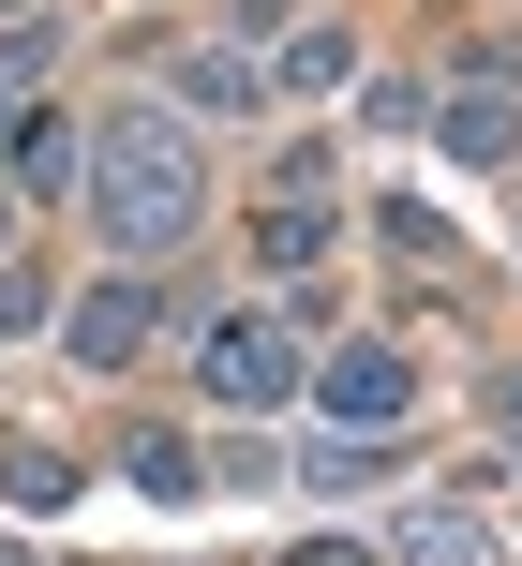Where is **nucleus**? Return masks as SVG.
I'll return each mask as SVG.
<instances>
[{
  "label": "nucleus",
  "mask_w": 522,
  "mask_h": 566,
  "mask_svg": "<svg viewBox=\"0 0 522 566\" xmlns=\"http://www.w3.org/2000/svg\"><path fill=\"white\" fill-rule=\"evenodd\" d=\"M75 195H90V224H105L119 254H179V239L209 224V149H195L179 105H105Z\"/></svg>",
  "instance_id": "f257e3e1"
},
{
  "label": "nucleus",
  "mask_w": 522,
  "mask_h": 566,
  "mask_svg": "<svg viewBox=\"0 0 522 566\" xmlns=\"http://www.w3.org/2000/svg\"><path fill=\"white\" fill-rule=\"evenodd\" d=\"M195 388L209 402H299V328L284 313H209L195 328Z\"/></svg>",
  "instance_id": "f03ea898"
},
{
  "label": "nucleus",
  "mask_w": 522,
  "mask_h": 566,
  "mask_svg": "<svg viewBox=\"0 0 522 566\" xmlns=\"http://www.w3.org/2000/svg\"><path fill=\"white\" fill-rule=\"evenodd\" d=\"M299 388H314L328 432H404V418H418V358H404V343H344V358L299 373Z\"/></svg>",
  "instance_id": "7ed1b4c3"
},
{
  "label": "nucleus",
  "mask_w": 522,
  "mask_h": 566,
  "mask_svg": "<svg viewBox=\"0 0 522 566\" xmlns=\"http://www.w3.org/2000/svg\"><path fill=\"white\" fill-rule=\"evenodd\" d=\"M149 328H165V283H90V298L60 313V343H75L90 373H119V358H135Z\"/></svg>",
  "instance_id": "20e7f679"
},
{
  "label": "nucleus",
  "mask_w": 522,
  "mask_h": 566,
  "mask_svg": "<svg viewBox=\"0 0 522 566\" xmlns=\"http://www.w3.org/2000/svg\"><path fill=\"white\" fill-rule=\"evenodd\" d=\"M0 179H15V195H75V179H90V135L60 105H15V119H0Z\"/></svg>",
  "instance_id": "39448f33"
},
{
  "label": "nucleus",
  "mask_w": 522,
  "mask_h": 566,
  "mask_svg": "<svg viewBox=\"0 0 522 566\" xmlns=\"http://www.w3.org/2000/svg\"><path fill=\"white\" fill-rule=\"evenodd\" d=\"M434 149H448V165H522V90H463V75H448Z\"/></svg>",
  "instance_id": "423d86ee"
},
{
  "label": "nucleus",
  "mask_w": 522,
  "mask_h": 566,
  "mask_svg": "<svg viewBox=\"0 0 522 566\" xmlns=\"http://www.w3.org/2000/svg\"><path fill=\"white\" fill-rule=\"evenodd\" d=\"M388 566H508V537H493V522H463V507H434V492H418V507L388 522Z\"/></svg>",
  "instance_id": "0eeeda50"
},
{
  "label": "nucleus",
  "mask_w": 522,
  "mask_h": 566,
  "mask_svg": "<svg viewBox=\"0 0 522 566\" xmlns=\"http://www.w3.org/2000/svg\"><path fill=\"white\" fill-rule=\"evenodd\" d=\"M374 239H388V254H404V269H434L448 298H478V254H463V239H448V224H434V209H418V195H388V209H374Z\"/></svg>",
  "instance_id": "6e6552de"
},
{
  "label": "nucleus",
  "mask_w": 522,
  "mask_h": 566,
  "mask_svg": "<svg viewBox=\"0 0 522 566\" xmlns=\"http://www.w3.org/2000/svg\"><path fill=\"white\" fill-rule=\"evenodd\" d=\"M254 60H239V45H179V119H254Z\"/></svg>",
  "instance_id": "1a4fd4ad"
},
{
  "label": "nucleus",
  "mask_w": 522,
  "mask_h": 566,
  "mask_svg": "<svg viewBox=\"0 0 522 566\" xmlns=\"http://www.w3.org/2000/svg\"><path fill=\"white\" fill-rule=\"evenodd\" d=\"M254 75H269V90H344V75H358V30H328V15H314V30H284Z\"/></svg>",
  "instance_id": "9d476101"
},
{
  "label": "nucleus",
  "mask_w": 522,
  "mask_h": 566,
  "mask_svg": "<svg viewBox=\"0 0 522 566\" xmlns=\"http://www.w3.org/2000/svg\"><path fill=\"white\" fill-rule=\"evenodd\" d=\"M388 448H404V432H314V448H299V492H374Z\"/></svg>",
  "instance_id": "9b49d317"
},
{
  "label": "nucleus",
  "mask_w": 522,
  "mask_h": 566,
  "mask_svg": "<svg viewBox=\"0 0 522 566\" xmlns=\"http://www.w3.org/2000/svg\"><path fill=\"white\" fill-rule=\"evenodd\" d=\"M0 507H75V462L30 448V432H0Z\"/></svg>",
  "instance_id": "f8f14e48"
},
{
  "label": "nucleus",
  "mask_w": 522,
  "mask_h": 566,
  "mask_svg": "<svg viewBox=\"0 0 522 566\" xmlns=\"http://www.w3.org/2000/svg\"><path fill=\"white\" fill-rule=\"evenodd\" d=\"M45 60H60V15H0V105H30Z\"/></svg>",
  "instance_id": "ddd939ff"
},
{
  "label": "nucleus",
  "mask_w": 522,
  "mask_h": 566,
  "mask_svg": "<svg viewBox=\"0 0 522 566\" xmlns=\"http://www.w3.org/2000/svg\"><path fill=\"white\" fill-rule=\"evenodd\" d=\"M328 179H344V149H328V135H299L284 165H269V209H328Z\"/></svg>",
  "instance_id": "4468645a"
},
{
  "label": "nucleus",
  "mask_w": 522,
  "mask_h": 566,
  "mask_svg": "<svg viewBox=\"0 0 522 566\" xmlns=\"http://www.w3.org/2000/svg\"><path fill=\"white\" fill-rule=\"evenodd\" d=\"M119 462H135V492H165V507H179V492H195V478H209V462H195V448H179V432H135V448H119Z\"/></svg>",
  "instance_id": "2eb2a0df"
},
{
  "label": "nucleus",
  "mask_w": 522,
  "mask_h": 566,
  "mask_svg": "<svg viewBox=\"0 0 522 566\" xmlns=\"http://www.w3.org/2000/svg\"><path fill=\"white\" fill-rule=\"evenodd\" d=\"M254 254H269V269H314V254H328V209H269Z\"/></svg>",
  "instance_id": "dca6fc26"
},
{
  "label": "nucleus",
  "mask_w": 522,
  "mask_h": 566,
  "mask_svg": "<svg viewBox=\"0 0 522 566\" xmlns=\"http://www.w3.org/2000/svg\"><path fill=\"white\" fill-rule=\"evenodd\" d=\"M463 90H522V30H478V45H463Z\"/></svg>",
  "instance_id": "f3484780"
},
{
  "label": "nucleus",
  "mask_w": 522,
  "mask_h": 566,
  "mask_svg": "<svg viewBox=\"0 0 522 566\" xmlns=\"http://www.w3.org/2000/svg\"><path fill=\"white\" fill-rule=\"evenodd\" d=\"M0 328H45V269H15V254H0Z\"/></svg>",
  "instance_id": "a211bd4d"
},
{
  "label": "nucleus",
  "mask_w": 522,
  "mask_h": 566,
  "mask_svg": "<svg viewBox=\"0 0 522 566\" xmlns=\"http://www.w3.org/2000/svg\"><path fill=\"white\" fill-rule=\"evenodd\" d=\"M493 432H508V448H522V358L493 373Z\"/></svg>",
  "instance_id": "6ab92c4d"
},
{
  "label": "nucleus",
  "mask_w": 522,
  "mask_h": 566,
  "mask_svg": "<svg viewBox=\"0 0 522 566\" xmlns=\"http://www.w3.org/2000/svg\"><path fill=\"white\" fill-rule=\"evenodd\" d=\"M15 209H30V195H15V179H0V239H15Z\"/></svg>",
  "instance_id": "aec40b11"
},
{
  "label": "nucleus",
  "mask_w": 522,
  "mask_h": 566,
  "mask_svg": "<svg viewBox=\"0 0 522 566\" xmlns=\"http://www.w3.org/2000/svg\"><path fill=\"white\" fill-rule=\"evenodd\" d=\"M0 566H30V552H15V537H0Z\"/></svg>",
  "instance_id": "412c9836"
},
{
  "label": "nucleus",
  "mask_w": 522,
  "mask_h": 566,
  "mask_svg": "<svg viewBox=\"0 0 522 566\" xmlns=\"http://www.w3.org/2000/svg\"><path fill=\"white\" fill-rule=\"evenodd\" d=\"M299 566H344V552H299Z\"/></svg>",
  "instance_id": "4be33fe9"
},
{
  "label": "nucleus",
  "mask_w": 522,
  "mask_h": 566,
  "mask_svg": "<svg viewBox=\"0 0 522 566\" xmlns=\"http://www.w3.org/2000/svg\"><path fill=\"white\" fill-rule=\"evenodd\" d=\"M0 15H30V0H0Z\"/></svg>",
  "instance_id": "5701e85b"
},
{
  "label": "nucleus",
  "mask_w": 522,
  "mask_h": 566,
  "mask_svg": "<svg viewBox=\"0 0 522 566\" xmlns=\"http://www.w3.org/2000/svg\"><path fill=\"white\" fill-rule=\"evenodd\" d=\"M0 119H15V105H0Z\"/></svg>",
  "instance_id": "b1692460"
}]
</instances>
